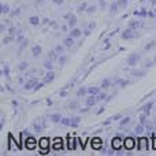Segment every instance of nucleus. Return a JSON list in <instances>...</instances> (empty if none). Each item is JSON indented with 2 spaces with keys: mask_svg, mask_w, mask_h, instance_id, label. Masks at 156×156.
I'll list each match as a JSON object with an SVG mask.
<instances>
[{
  "mask_svg": "<svg viewBox=\"0 0 156 156\" xmlns=\"http://www.w3.org/2000/svg\"><path fill=\"white\" fill-rule=\"evenodd\" d=\"M38 147H40V149H41V154H47V151H48V148H49V140L48 138H41L40 141H38Z\"/></svg>",
  "mask_w": 156,
  "mask_h": 156,
  "instance_id": "f257e3e1",
  "label": "nucleus"
},
{
  "mask_svg": "<svg viewBox=\"0 0 156 156\" xmlns=\"http://www.w3.org/2000/svg\"><path fill=\"white\" fill-rule=\"evenodd\" d=\"M111 145H112V149H115V151H119V149L123 147V141H122L119 137H115L112 140V143H111Z\"/></svg>",
  "mask_w": 156,
  "mask_h": 156,
  "instance_id": "f03ea898",
  "label": "nucleus"
},
{
  "mask_svg": "<svg viewBox=\"0 0 156 156\" xmlns=\"http://www.w3.org/2000/svg\"><path fill=\"white\" fill-rule=\"evenodd\" d=\"M123 147H125V148H126V149H129V151H132V149L136 147V141L133 140L132 137L126 138V140L123 141Z\"/></svg>",
  "mask_w": 156,
  "mask_h": 156,
  "instance_id": "7ed1b4c3",
  "label": "nucleus"
},
{
  "mask_svg": "<svg viewBox=\"0 0 156 156\" xmlns=\"http://www.w3.org/2000/svg\"><path fill=\"white\" fill-rule=\"evenodd\" d=\"M138 151H148V140L147 138L138 140Z\"/></svg>",
  "mask_w": 156,
  "mask_h": 156,
  "instance_id": "20e7f679",
  "label": "nucleus"
},
{
  "mask_svg": "<svg viewBox=\"0 0 156 156\" xmlns=\"http://www.w3.org/2000/svg\"><path fill=\"white\" fill-rule=\"evenodd\" d=\"M136 32H133L132 29H129V30H125L123 33H122V38H125V40H129V38H134L136 37Z\"/></svg>",
  "mask_w": 156,
  "mask_h": 156,
  "instance_id": "39448f33",
  "label": "nucleus"
},
{
  "mask_svg": "<svg viewBox=\"0 0 156 156\" xmlns=\"http://www.w3.org/2000/svg\"><path fill=\"white\" fill-rule=\"evenodd\" d=\"M33 127H34L37 132L43 130L44 127H45V122H44V119H37V122H34V123H33Z\"/></svg>",
  "mask_w": 156,
  "mask_h": 156,
  "instance_id": "423d86ee",
  "label": "nucleus"
},
{
  "mask_svg": "<svg viewBox=\"0 0 156 156\" xmlns=\"http://www.w3.org/2000/svg\"><path fill=\"white\" fill-rule=\"evenodd\" d=\"M138 59H140V56H138V55H136V54L130 55V56L127 58V65H129V66H134L136 63L138 62Z\"/></svg>",
  "mask_w": 156,
  "mask_h": 156,
  "instance_id": "0eeeda50",
  "label": "nucleus"
},
{
  "mask_svg": "<svg viewBox=\"0 0 156 156\" xmlns=\"http://www.w3.org/2000/svg\"><path fill=\"white\" fill-rule=\"evenodd\" d=\"M36 145H37V141H36L33 137H29L26 140V148L27 149H34Z\"/></svg>",
  "mask_w": 156,
  "mask_h": 156,
  "instance_id": "6e6552de",
  "label": "nucleus"
},
{
  "mask_svg": "<svg viewBox=\"0 0 156 156\" xmlns=\"http://www.w3.org/2000/svg\"><path fill=\"white\" fill-rule=\"evenodd\" d=\"M103 145V141L100 140L99 137H96V138H93L92 140V148H94V149H100V147Z\"/></svg>",
  "mask_w": 156,
  "mask_h": 156,
  "instance_id": "1a4fd4ad",
  "label": "nucleus"
},
{
  "mask_svg": "<svg viewBox=\"0 0 156 156\" xmlns=\"http://www.w3.org/2000/svg\"><path fill=\"white\" fill-rule=\"evenodd\" d=\"M54 149H55V151H60V149H63V141H62V138H56V140H55Z\"/></svg>",
  "mask_w": 156,
  "mask_h": 156,
  "instance_id": "9d476101",
  "label": "nucleus"
},
{
  "mask_svg": "<svg viewBox=\"0 0 156 156\" xmlns=\"http://www.w3.org/2000/svg\"><path fill=\"white\" fill-rule=\"evenodd\" d=\"M34 85H37V81H36V80H32V81H29V82L25 83V89H27V90H29V89H32Z\"/></svg>",
  "mask_w": 156,
  "mask_h": 156,
  "instance_id": "9b49d317",
  "label": "nucleus"
},
{
  "mask_svg": "<svg viewBox=\"0 0 156 156\" xmlns=\"http://www.w3.org/2000/svg\"><path fill=\"white\" fill-rule=\"evenodd\" d=\"M66 18H67V19H70V21H69V23H70V26H74V25H76V22H77L76 15H73V14H70V15H66Z\"/></svg>",
  "mask_w": 156,
  "mask_h": 156,
  "instance_id": "f8f14e48",
  "label": "nucleus"
},
{
  "mask_svg": "<svg viewBox=\"0 0 156 156\" xmlns=\"http://www.w3.org/2000/svg\"><path fill=\"white\" fill-rule=\"evenodd\" d=\"M32 52H33V55H34V56H38V55L41 54V47L40 45H34V47H33V49H32Z\"/></svg>",
  "mask_w": 156,
  "mask_h": 156,
  "instance_id": "ddd939ff",
  "label": "nucleus"
},
{
  "mask_svg": "<svg viewBox=\"0 0 156 156\" xmlns=\"http://www.w3.org/2000/svg\"><path fill=\"white\" fill-rule=\"evenodd\" d=\"M54 78H55V74L52 73V71H49V73L45 76V78H44V82H51Z\"/></svg>",
  "mask_w": 156,
  "mask_h": 156,
  "instance_id": "4468645a",
  "label": "nucleus"
},
{
  "mask_svg": "<svg viewBox=\"0 0 156 156\" xmlns=\"http://www.w3.org/2000/svg\"><path fill=\"white\" fill-rule=\"evenodd\" d=\"M88 93H90L92 96H97V94H99V88H89Z\"/></svg>",
  "mask_w": 156,
  "mask_h": 156,
  "instance_id": "2eb2a0df",
  "label": "nucleus"
},
{
  "mask_svg": "<svg viewBox=\"0 0 156 156\" xmlns=\"http://www.w3.org/2000/svg\"><path fill=\"white\" fill-rule=\"evenodd\" d=\"M49 118H51V121H52V122H59V121H62V118L59 116V114H52V115L49 116Z\"/></svg>",
  "mask_w": 156,
  "mask_h": 156,
  "instance_id": "dca6fc26",
  "label": "nucleus"
},
{
  "mask_svg": "<svg viewBox=\"0 0 156 156\" xmlns=\"http://www.w3.org/2000/svg\"><path fill=\"white\" fill-rule=\"evenodd\" d=\"M81 33H82V32H81L80 29H74L73 32L70 33V36H71V37H80V36H81Z\"/></svg>",
  "mask_w": 156,
  "mask_h": 156,
  "instance_id": "f3484780",
  "label": "nucleus"
},
{
  "mask_svg": "<svg viewBox=\"0 0 156 156\" xmlns=\"http://www.w3.org/2000/svg\"><path fill=\"white\" fill-rule=\"evenodd\" d=\"M144 126H145V129L148 130V132H151V130H152V122L147 119V121L144 122Z\"/></svg>",
  "mask_w": 156,
  "mask_h": 156,
  "instance_id": "a211bd4d",
  "label": "nucleus"
},
{
  "mask_svg": "<svg viewBox=\"0 0 156 156\" xmlns=\"http://www.w3.org/2000/svg\"><path fill=\"white\" fill-rule=\"evenodd\" d=\"M115 82H116V83H119L121 86H126L127 83H129V81H126V80H119V78H116Z\"/></svg>",
  "mask_w": 156,
  "mask_h": 156,
  "instance_id": "6ab92c4d",
  "label": "nucleus"
},
{
  "mask_svg": "<svg viewBox=\"0 0 156 156\" xmlns=\"http://www.w3.org/2000/svg\"><path fill=\"white\" fill-rule=\"evenodd\" d=\"M44 67H45V69H48V70H51V69H52V60L51 59H47L45 60V62H44Z\"/></svg>",
  "mask_w": 156,
  "mask_h": 156,
  "instance_id": "aec40b11",
  "label": "nucleus"
},
{
  "mask_svg": "<svg viewBox=\"0 0 156 156\" xmlns=\"http://www.w3.org/2000/svg\"><path fill=\"white\" fill-rule=\"evenodd\" d=\"M73 44H74V41H73V38H71V37H67V38L65 40V45H66V47H71Z\"/></svg>",
  "mask_w": 156,
  "mask_h": 156,
  "instance_id": "412c9836",
  "label": "nucleus"
},
{
  "mask_svg": "<svg viewBox=\"0 0 156 156\" xmlns=\"http://www.w3.org/2000/svg\"><path fill=\"white\" fill-rule=\"evenodd\" d=\"M60 122H62V125H65V126H71V119H69V118H63Z\"/></svg>",
  "mask_w": 156,
  "mask_h": 156,
  "instance_id": "4be33fe9",
  "label": "nucleus"
},
{
  "mask_svg": "<svg viewBox=\"0 0 156 156\" xmlns=\"http://www.w3.org/2000/svg\"><path fill=\"white\" fill-rule=\"evenodd\" d=\"M80 125V118H71V126L77 127Z\"/></svg>",
  "mask_w": 156,
  "mask_h": 156,
  "instance_id": "5701e85b",
  "label": "nucleus"
},
{
  "mask_svg": "<svg viewBox=\"0 0 156 156\" xmlns=\"http://www.w3.org/2000/svg\"><path fill=\"white\" fill-rule=\"evenodd\" d=\"M151 107H152V103H148L147 105H144V112H145L147 115L149 114V110H151Z\"/></svg>",
  "mask_w": 156,
  "mask_h": 156,
  "instance_id": "b1692460",
  "label": "nucleus"
},
{
  "mask_svg": "<svg viewBox=\"0 0 156 156\" xmlns=\"http://www.w3.org/2000/svg\"><path fill=\"white\" fill-rule=\"evenodd\" d=\"M96 100L97 99H94V97H89V99L86 100V104H88V105H93L94 103H96Z\"/></svg>",
  "mask_w": 156,
  "mask_h": 156,
  "instance_id": "393cba45",
  "label": "nucleus"
},
{
  "mask_svg": "<svg viewBox=\"0 0 156 156\" xmlns=\"http://www.w3.org/2000/svg\"><path fill=\"white\" fill-rule=\"evenodd\" d=\"M29 21H30V23H32V25H38V18H37V16H32Z\"/></svg>",
  "mask_w": 156,
  "mask_h": 156,
  "instance_id": "a878e982",
  "label": "nucleus"
},
{
  "mask_svg": "<svg viewBox=\"0 0 156 156\" xmlns=\"http://www.w3.org/2000/svg\"><path fill=\"white\" fill-rule=\"evenodd\" d=\"M86 92H88V89H85V88H81L80 90L77 92V94H78V96H83V94H85Z\"/></svg>",
  "mask_w": 156,
  "mask_h": 156,
  "instance_id": "bb28decb",
  "label": "nucleus"
},
{
  "mask_svg": "<svg viewBox=\"0 0 156 156\" xmlns=\"http://www.w3.org/2000/svg\"><path fill=\"white\" fill-rule=\"evenodd\" d=\"M144 132V126L143 125H138L137 127H136V133H138V134H140V133H143Z\"/></svg>",
  "mask_w": 156,
  "mask_h": 156,
  "instance_id": "cd10ccee",
  "label": "nucleus"
},
{
  "mask_svg": "<svg viewBox=\"0 0 156 156\" xmlns=\"http://www.w3.org/2000/svg\"><path fill=\"white\" fill-rule=\"evenodd\" d=\"M73 138H70V136H69V149H74V143H73Z\"/></svg>",
  "mask_w": 156,
  "mask_h": 156,
  "instance_id": "c85d7f7f",
  "label": "nucleus"
},
{
  "mask_svg": "<svg viewBox=\"0 0 156 156\" xmlns=\"http://www.w3.org/2000/svg\"><path fill=\"white\" fill-rule=\"evenodd\" d=\"M108 85H110V80H107V78H105V80L103 81L101 86H103V88H108Z\"/></svg>",
  "mask_w": 156,
  "mask_h": 156,
  "instance_id": "c756f323",
  "label": "nucleus"
},
{
  "mask_svg": "<svg viewBox=\"0 0 156 156\" xmlns=\"http://www.w3.org/2000/svg\"><path fill=\"white\" fill-rule=\"evenodd\" d=\"M134 15H141V16H144V15H147V11H134Z\"/></svg>",
  "mask_w": 156,
  "mask_h": 156,
  "instance_id": "7c9ffc66",
  "label": "nucleus"
},
{
  "mask_svg": "<svg viewBox=\"0 0 156 156\" xmlns=\"http://www.w3.org/2000/svg\"><path fill=\"white\" fill-rule=\"evenodd\" d=\"M133 76H137V77H143L144 76V71H134Z\"/></svg>",
  "mask_w": 156,
  "mask_h": 156,
  "instance_id": "2f4dec72",
  "label": "nucleus"
},
{
  "mask_svg": "<svg viewBox=\"0 0 156 156\" xmlns=\"http://www.w3.org/2000/svg\"><path fill=\"white\" fill-rule=\"evenodd\" d=\"M129 121H130L129 118H125V119H122V121H121V126H123V125L129 123Z\"/></svg>",
  "mask_w": 156,
  "mask_h": 156,
  "instance_id": "473e14b6",
  "label": "nucleus"
},
{
  "mask_svg": "<svg viewBox=\"0 0 156 156\" xmlns=\"http://www.w3.org/2000/svg\"><path fill=\"white\" fill-rule=\"evenodd\" d=\"M2 12L4 14V12H8V5L5 4V5H2Z\"/></svg>",
  "mask_w": 156,
  "mask_h": 156,
  "instance_id": "72a5a7b5",
  "label": "nucleus"
},
{
  "mask_svg": "<svg viewBox=\"0 0 156 156\" xmlns=\"http://www.w3.org/2000/svg\"><path fill=\"white\" fill-rule=\"evenodd\" d=\"M96 99H97V100H103V99H105V94H104V93H99V94H97Z\"/></svg>",
  "mask_w": 156,
  "mask_h": 156,
  "instance_id": "f704fd0d",
  "label": "nucleus"
},
{
  "mask_svg": "<svg viewBox=\"0 0 156 156\" xmlns=\"http://www.w3.org/2000/svg\"><path fill=\"white\" fill-rule=\"evenodd\" d=\"M116 8H118V3H116V4H112V5H111V12H115Z\"/></svg>",
  "mask_w": 156,
  "mask_h": 156,
  "instance_id": "c9c22d12",
  "label": "nucleus"
},
{
  "mask_svg": "<svg viewBox=\"0 0 156 156\" xmlns=\"http://www.w3.org/2000/svg\"><path fill=\"white\" fill-rule=\"evenodd\" d=\"M140 26V22H132L130 23V27H138Z\"/></svg>",
  "mask_w": 156,
  "mask_h": 156,
  "instance_id": "e433bc0d",
  "label": "nucleus"
},
{
  "mask_svg": "<svg viewBox=\"0 0 156 156\" xmlns=\"http://www.w3.org/2000/svg\"><path fill=\"white\" fill-rule=\"evenodd\" d=\"M55 56H56V55H55V51L49 52V59H51V60H54V59H55Z\"/></svg>",
  "mask_w": 156,
  "mask_h": 156,
  "instance_id": "4c0bfd02",
  "label": "nucleus"
},
{
  "mask_svg": "<svg viewBox=\"0 0 156 156\" xmlns=\"http://www.w3.org/2000/svg\"><path fill=\"white\" fill-rule=\"evenodd\" d=\"M145 115H147V114H145V112H144V114H143V115H141V116H140V121H141V123H143V125H144V122H145Z\"/></svg>",
  "mask_w": 156,
  "mask_h": 156,
  "instance_id": "58836bf2",
  "label": "nucleus"
},
{
  "mask_svg": "<svg viewBox=\"0 0 156 156\" xmlns=\"http://www.w3.org/2000/svg\"><path fill=\"white\" fill-rule=\"evenodd\" d=\"M118 5H126V0H119Z\"/></svg>",
  "mask_w": 156,
  "mask_h": 156,
  "instance_id": "ea45409f",
  "label": "nucleus"
},
{
  "mask_svg": "<svg viewBox=\"0 0 156 156\" xmlns=\"http://www.w3.org/2000/svg\"><path fill=\"white\" fill-rule=\"evenodd\" d=\"M27 67V63H22L21 66H19V69H21V70H23V69H26Z\"/></svg>",
  "mask_w": 156,
  "mask_h": 156,
  "instance_id": "a19ab883",
  "label": "nucleus"
},
{
  "mask_svg": "<svg viewBox=\"0 0 156 156\" xmlns=\"http://www.w3.org/2000/svg\"><path fill=\"white\" fill-rule=\"evenodd\" d=\"M55 51H56V52H62V51H63V47H59V45H58L56 48H55Z\"/></svg>",
  "mask_w": 156,
  "mask_h": 156,
  "instance_id": "79ce46f5",
  "label": "nucleus"
},
{
  "mask_svg": "<svg viewBox=\"0 0 156 156\" xmlns=\"http://www.w3.org/2000/svg\"><path fill=\"white\" fill-rule=\"evenodd\" d=\"M65 60H66V58H65V56H62V58L59 59V63H60V65H63V63H65Z\"/></svg>",
  "mask_w": 156,
  "mask_h": 156,
  "instance_id": "37998d69",
  "label": "nucleus"
},
{
  "mask_svg": "<svg viewBox=\"0 0 156 156\" xmlns=\"http://www.w3.org/2000/svg\"><path fill=\"white\" fill-rule=\"evenodd\" d=\"M119 118H121V114H118V115L112 116V121H116V119H119Z\"/></svg>",
  "mask_w": 156,
  "mask_h": 156,
  "instance_id": "c03bdc74",
  "label": "nucleus"
},
{
  "mask_svg": "<svg viewBox=\"0 0 156 156\" xmlns=\"http://www.w3.org/2000/svg\"><path fill=\"white\" fill-rule=\"evenodd\" d=\"M54 3H56V4H62L63 0H54Z\"/></svg>",
  "mask_w": 156,
  "mask_h": 156,
  "instance_id": "a18cd8bd",
  "label": "nucleus"
},
{
  "mask_svg": "<svg viewBox=\"0 0 156 156\" xmlns=\"http://www.w3.org/2000/svg\"><path fill=\"white\" fill-rule=\"evenodd\" d=\"M89 12H92V11H94V7H93V5H92V7H89Z\"/></svg>",
  "mask_w": 156,
  "mask_h": 156,
  "instance_id": "49530a36",
  "label": "nucleus"
},
{
  "mask_svg": "<svg viewBox=\"0 0 156 156\" xmlns=\"http://www.w3.org/2000/svg\"><path fill=\"white\" fill-rule=\"evenodd\" d=\"M154 148L156 149V141H155V144H154Z\"/></svg>",
  "mask_w": 156,
  "mask_h": 156,
  "instance_id": "de8ad7c7",
  "label": "nucleus"
}]
</instances>
